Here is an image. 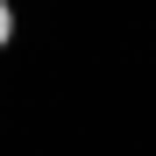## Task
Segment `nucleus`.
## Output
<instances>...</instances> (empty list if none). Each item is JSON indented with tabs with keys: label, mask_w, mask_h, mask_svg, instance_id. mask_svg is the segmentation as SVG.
<instances>
[{
	"label": "nucleus",
	"mask_w": 156,
	"mask_h": 156,
	"mask_svg": "<svg viewBox=\"0 0 156 156\" xmlns=\"http://www.w3.org/2000/svg\"><path fill=\"white\" fill-rule=\"evenodd\" d=\"M7 43H14V7L0 0V50H7Z\"/></svg>",
	"instance_id": "obj_1"
}]
</instances>
